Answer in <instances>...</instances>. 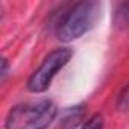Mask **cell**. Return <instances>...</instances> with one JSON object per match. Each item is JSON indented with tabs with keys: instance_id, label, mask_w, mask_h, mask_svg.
Returning <instances> with one entry per match:
<instances>
[{
	"instance_id": "obj_1",
	"label": "cell",
	"mask_w": 129,
	"mask_h": 129,
	"mask_svg": "<svg viewBox=\"0 0 129 129\" xmlns=\"http://www.w3.org/2000/svg\"><path fill=\"white\" fill-rule=\"evenodd\" d=\"M58 108L52 100L18 103L5 118L6 129H46L55 120Z\"/></svg>"
},
{
	"instance_id": "obj_2",
	"label": "cell",
	"mask_w": 129,
	"mask_h": 129,
	"mask_svg": "<svg viewBox=\"0 0 129 129\" xmlns=\"http://www.w3.org/2000/svg\"><path fill=\"white\" fill-rule=\"evenodd\" d=\"M100 11V3L96 0H84L76 5L61 18V21L56 26V37L62 43H70L73 40H78L85 32H88Z\"/></svg>"
},
{
	"instance_id": "obj_3",
	"label": "cell",
	"mask_w": 129,
	"mask_h": 129,
	"mask_svg": "<svg viewBox=\"0 0 129 129\" xmlns=\"http://www.w3.org/2000/svg\"><path fill=\"white\" fill-rule=\"evenodd\" d=\"M72 56H73V50L70 47H59V49H55L53 52H50L43 59L40 67L30 75V78L27 81V90L30 93L46 91L50 87L55 75L64 66H67V62L72 59Z\"/></svg>"
},
{
	"instance_id": "obj_4",
	"label": "cell",
	"mask_w": 129,
	"mask_h": 129,
	"mask_svg": "<svg viewBox=\"0 0 129 129\" xmlns=\"http://www.w3.org/2000/svg\"><path fill=\"white\" fill-rule=\"evenodd\" d=\"M82 117H84V106L82 105L69 108L64 112V118L61 120L62 129H75L79 124V121L82 120Z\"/></svg>"
},
{
	"instance_id": "obj_5",
	"label": "cell",
	"mask_w": 129,
	"mask_h": 129,
	"mask_svg": "<svg viewBox=\"0 0 129 129\" xmlns=\"http://www.w3.org/2000/svg\"><path fill=\"white\" fill-rule=\"evenodd\" d=\"M114 23L120 29H129V3H121L115 9Z\"/></svg>"
},
{
	"instance_id": "obj_6",
	"label": "cell",
	"mask_w": 129,
	"mask_h": 129,
	"mask_svg": "<svg viewBox=\"0 0 129 129\" xmlns=\"http://www.w3.org/2000/svg\"><path fill=\"white\" fill-rule=\"evenodd\" d=\"M82 129H103V117H102V114L91 115L85 121V124H84Z\"/></svg>"
},
{
	"instance_id": "obj_7",
	"label": "cell",
	"mask_w": 129,
	"mask_h": 129,
	"mask_svg": "<svg viewBox=\"0 0 129 129\" xmlns=\"http://www.w3.org/2000/svg\"><path fill=\"white\" fill-rule=\"evenodd\" d=\"M118 108L124 111L129 109V85H126L118 96Z\"/></svg>"
},
{
	"instance_id": "obj_8",
	"label": "cell",
	"mask_w": 129,
	"mask_h": 129,
	"mask_svg": "<svg viewBox=\"0 0 129 129\" xmlns=\"http://www.w3.org/2000/svg\"><path fill=\"white\" fill-rule=\"evenodd\" d=\"M6 76H8V59L3 58L2 59V70H0V81L5 82L6 81Z\"/></svg>"
}]
</instances>
